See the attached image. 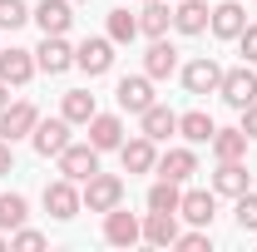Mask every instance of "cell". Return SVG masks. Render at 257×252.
<instances>
[{
  "label": "cell",
  "instance_id": "9",
  "mask_svg": "<svg viewBox=\"0 0 257 252\" xmlns=\"http://www.w3.org/2000/svg\"><path fill=\"white\" fill-rule=\"evenodd\" d=\"M119 158H124V173H154V168H159V149H154L149 134L124 139V144H119Z\"/></svg>",
  "mask_w": 257,
  "mask_h": 252
},
{
  "label": "cell",
  "instance_id": "6",
  "mask_svg": "<svg viewBox=\"0 0 257 252\" xmlns=\"http://www.w3.org/2000/svg\"><path fill=\"white\" fill-rule=\"evenodd\" d=\"M139 237H144V222L134 218V213H124V203L104 213V242H114V247H134Z\"/></svg>",
  "mask_w": 257,
  "mask_h": 252
},
{
  "label": "cell",
  "instance_id": "12",
  "mask_svg": "<svg viewBox=\"0 0 257 252\" xmlns=\"http://www.w3.org/2000/svg\"><path fill=\"white\" fill-rule=\"evenodd\" d=\"M35 64H40L45 74H64V69L74 64L69 40H64V35H45V40H40V50H35Z\"/></svg>",
  "mask_w": 257,
  "mask_h": 252
},
{
  "label": "cell",
  "instance_id": "25",
  "mask_svg": "<svg viewBox=\"0 0 257 252\" xmlns=\"http://www.w3.org/2000/svg\"><path fill=\"white\" fill-rule=\"evenodd\" d=\"M213 119L203 114V109H188V114H178V134L188 139V144H213Z\"/></svg>",
  "mask_w": 257,
  "mask_h": 252
},
{
  "label": "cell",
  "instance_id": "7",
  "mask_svg": "<svg viewBox=\"0 0 257 252\" xmlns=\"http://www.w3.org/2000/svg\"><path fill=\"white\" fill-rule=\"evenodd\" d=\"M60 173L74 178V183L94 178V173H99V149H94V144H69V149L60 154Z\"/></svg>",
  "mask_w": 257,
  "mask_h": 252
},
{
  "label": "cell",
  "instance_id": "22",
  "mask_svg": "<svg viewBox=\"0 0 257 252\" xmlns=\"http://www.w3.org/2000/svg\"><path fill=\"white\" fill-rule=\"evenodd\" d=\"M193 173H198V154H193V149H168V154L159 158V178L183 183V178H193Z\"/></svg>",
  "mask_w": 257,
  "mask_h": 252
},
{
  "label": "cell",
  "instance_id": "37",
  "mask_svg": "<svg viewBox=\"0 0 257 252\" xmlns=\"http://www.w3.org/2000/svg\"><path fill=\"white\" fill-rule=\"evenodd\" d=\"M10 168H15V154H10V144H5V139H0V178H5V173H10Z\"/></svg>",
  "mask_w": 257,
  "mask_h": 252
},
{
  "label": "cell",
  "instance_id": "20",
  "mask_svg": "<svg viewBox=\"0 0 257 252\" xmlns=\"http://www.w3.org/2000/svg\"><path fill=\"white\" fill-rule=\"evenodd\" d=\"M213 193H223V198L247 193V168H242V158H227V163H218V173H213Z\"/></svg>",
  "mask_w": 257,
  "mask_h": 252
},
{
  "label": "cell",
  "instance_id": "40",
  "mask_svg": "<svg viewBox=\"0 0 257 252\" xmlns=\"http://www.w3.org/2000/svg\"><path fill=\"white\" fill-rule=\"evenodd\" d=\"M139 5H149V0H139Z\"/></svg>",
  "mask_w": 257,
  "mask_h": 252
},
{
  "label": "cell",
  "instance_id": "8",
  "mask_svg": "<svg viewBox=\"0 0 257 252\" xmlns=\"http://www.w3.org/2000/svg\"><path fill=\"white\" fill-rule=\"evenodd\" d=\"M218 84H223V64L218 60H193V64H183V89L188 94H218Z\"/></svg>",
  "mask_w": 257,
  "mask_h": 252
},
{
  "label": "cell",
  "instance_id": "10",
  "mask_svg": "<svg viewBox=\"0 0 257 252\" xmlns=\"http://www.w3.org/2000/svg\"><path fill=\"white\" fill-rule=\"evenodd\" d=\"M74 64H79L89 79L109 74V64H114V40H109V35H104V40H84V45L74 50Z\"/></svg>",
  "mask_w": 257,
  "mask_h": 252
},
{
  "label": "cell",
  "instance_id": "36",
  "mask_svg": "<svg viewBox=\"0 0 257 252\" xmlns=\"http://www.w3.org/2000/svg\"><path fill=\"white\" fill-rule=\"evenodd\" d=\"M237 114H242V134H247V139H257V99L247 104V109H237Z\"/></svg>",
  "mask_w": 257,
  "mask_h": 252
},
{
  "label": "cell",
  "instance_id": "19",
  "mask_svg": "<svg viewBox=\"0 0 257 252\" xmlns=\"http://www.w3.org/2000/svg\"><path fill=\"white\" fill-rule=\"evenodd\" d=\"M208 15H213V10H208L203 0H178L173 30H178V35H203V30H208Z\"/></svg>",
  "mask_w": 257,
  "mask_h": 252
},
{
  "label": "cell",
  "instance_id": "24",
  "mask_svg": "<svg viewBox=\"0 0 257 252\" xmlns=\"http://www.w3.org/2000/svg\"><path fill=\"white\" fill-rule=\"evenodd\" d=\"M168 25H173V10H168V5H159V0H149V5H144V15H139V35L163 40V35H168Z\"/></svg>",
  "mask_w": 257,
  "mask_h": 252
},
{
  "label": "cell",
  "instance_id": "29",
  "mask_svg": "<svg viewBox=\"0 0 257 252\" xmlns=\"http://www.w3.org/2000/svg\"><path fill=\"white\" fill-rule=\"evenodd\" d=\"M178 203H183V193H178L173 178H159V183L149 188V208H154V213H178Z\"/></svg>",
  "mask_w": 257,
  "mask_h": 252
},
{
  "label": "cell",
  "instance_id": "27",
  "mask_svg": "<svg viewBox=\"0 0 257 252\" xmlns=\"http://www.w3.org/2000/svg\"><path fill=\"white\" fill-rule=\"evenodd\" d=\"M213 154H218V163L242 158L247 154V134H242V129H213Z\"/></svg>",
  "mask_w": 257,
  "mask_h": 252
},
{
  "label": "cell",
  "instance_id": "39",
  "mask_svg": "<svg viewBox=\"0 0 257 252\" xmlns=\"http://www.w3.org/2000/svg\"><path fill=\"white\" fill-rule=\"evenodd\" d=\"M5 247H10V237H5V232H0V252H5Z\"/></svg>",
  "mask_w": 257,
  "mask_h": 252
},
{
  "label": "cell",
  "instance_id": "21",
  "mask_svg": "<svg viewBox=\"0 0 257 252\" xmlns=\"http://www.w3.org/2000/svg\"><path fill=\"white\" fill-rule=\"evenodd\" d=\"M173 69H178V50H173L168 40H154L149 55H144V74H149V79H168Z\"/></svg>",
  "mask_w": 257,
  "mask_h": 252
},
{
  "label": "cell",
  "instance_id": "14",
  "mask_svg": "<svg viewBox=\"0 0 257 252\" xmlns=\"http://www.w3.org/2000/svg\"><path fill=\"white\" fill-rule=\"evenodd\" d=\"M247 25V10L237 5V0H223V5H213V15H208V30L218 35V40H237Z\"/></svg>",
  "mask_w": 257,
  "mask_h": 252
},
{
  "label": "cell",
  "instance_id": "18",
  "mask_svg": "<svg viewBox=\"0 0 257 252\" xmlns=\"http://www.w3.org/2000/svg\"><path fill=\"white\" fill-rule=\"evenodd\" d=\"M144 242L173 247V242H178V213H154V208H149V218H144Z\"/></svg>",
  "mask_w": 257,
  "mask_h": 252
},
{
  "label": "cell",
  "instance_id": "34",
  "mask_svg": "<svg viewBox=\"0 0 257 252\" xmlns=\"http://www.w3.org/2000/svg\"><path fill=\"white\" fill-rule=\"evenodd\" d=\"M15 247L40 252V247H45V232H35V227H15Z\"/></svg>",
  "mask_w": 257,
  "mask_h": 252
},
{
  "label": "cell",
  "instance_id": "11",
  "mask_svg": "<svg viewBox=\"0 0 257 252\" xmlns=\"http://www.w3.org/2000/svg\"><path fill=\"white\" fill-rule=\"evenodd\" d=\"M114 99H119V109H128V114H144L154 104V79L149 74H128V79H119Z\"/></svg>",
  "mask_w": 257,
  "mask_h": 252
},
{
  "label": "cell",
  "instance_id": "31",
  "mask_svg": "<svg viewBox=\"0 0 257 252\" xmlns=\"http://www.w3.org/2000/svg\"><path fill=\"white\" fill-rule=\"evenodd\" d=\"M25 20H30L25 0H0V30H20Z\"/></svg>",
  "mask_w": 257,
  "mask_h": 252
},
{
  "label": "cell",
  "instance_id": "35",
  "mask_svg": "<svg viewBox=\"0 0 257 252\" xmlns=\"http://www.w3.org/2000/svg\"><path fill=\"white\" fill-rule=\"evenodd\" d=\"M237 45H242V60H247V64H257V25H242Z\"/></svg>",
  "mask_w": 257,
  "mask_h": 252
},
{
  "label": "cell",
  "instance_id": "26",
  "mask_svg": "<svg viewBox=\"0 0 257 252\" xmlns=\"http://www.w3.org/2000/svg\"><path fill=\"white\" fill-rule=\"evenodd\" d=\"M60 114L69 119V124H89V119L99 114V104H94V94H89V89H69V94H64V109H60Z\"/></svg>",
  "mask_w": 257,
  "mask_h": 252
},
{
  "label": "cell",
  "instance_id": "30",
  "mask_svg": "<svg viewBox=\"0 0 257 252\" xmlns=\"http://www.w3.org/2000/svg\"><path fill=\"white\" fill-rule=\"evenodd\" d=\"M134 35H139V15H128L124 5L109 10V40H114V45H128Z\"/></svg>",
  "mask_w": 257,
  "mask_h": 252
},
{
  "label": "cell",
  "instance_id": "5",
  "mask_svg": "<svg viewBox=\"0 0 257 252\" xmlns=\"http://www.w3.org/2000/svg\"><path fill=\"white\" fill-rule=\"evenodd\" d=\"M30 144H35V154L40 158H60L64 149H69V119H40L35 124V134H30Z\"/></svg>",
  "mask_w": 257,
  "mask_h": 252
},
{
  "label": "cell",
  "instance_id": "23",
  "mask_svg": "<svg viewBox=\"0 0 257 252\" xmlns=\"http://www.w3.org/2000/svg\"><path fill=\"white\" fill-rule=\"evenodd\" d=\"M139 124H144V134L159 144V139H168V134H178V114L163 109V104H149V109L139 114Z\"/></svg>",
  "mask_w": 257,
  "mask_h": 252
},
{
  "label": "cell",
  "instance_id": "15",
  "mask_svg": "<svg viewBox=\"0 0 257 252\" xmlns=\"http://www.w3.org/2000/svg\"><path fill=\"white\" fill-rule=\"evenodd\" d=\"M30 20H35L45 35H64L69 25H74V15H69V0H40V5L30 10Z\"/></svg>",
  "mask_w": 257,
  "mask_h": 252
},
{
  "label": "cell",
  "instance_id": "16",
  "mask_svg": "<svg viewBox=\"0 0 257 252\" xmlns=\"http://www.w3.org/2000/svg\"><path fill=\"white\" fill-rule=\"evenodd\" d=\"M89 144H94L99 154L119 149V144H124V119H119V114H94V119H89Z\"/></svg>",
  "mask_w": 257,
  "mask_h": 252
},
{
  "label": "cell",
  "instance_id": "17",
  "mask_svg": "<svg viewBox=\"0 0 257 252\" xmlns=\"http://www.w3.org/2000/svg\"><path fill=\"white\" fill-rule=\"evenodd\" d=\"M178 213H183V218H188L193 227H208V222H213V213H218V193H208V188H193V193H183Z\"/></svg>",
  "mask_w": 257,
  "mask_h": 252
},
{
  "label": "cell",
  "instance_id": "13",
  "mask_svg": "<svg viewBox=\"0 0 257 252\" xmlns=\"http://www.w3.org/2000/svg\"><path fill=\"white\" fill-rule=\"evenodd\" d=\"M35 69H40V64H35V50H15V45L0 50V79H5V84H30Z\"/></svg>",
  "mask_w": 257,
  "mask_h": 252
},
{
  "label": "cell",
  "instance_id": "3",
  "mask_svg": "<svg viewBox=\"0 0 257 252\" xmlns=\"http://www.w3.org/2000/svg\"><path fill=\"white\" fill-rule=\"evenodd\" d=\"M84 208V198H79V188H74V178H55V183H45V213L50 218H60V222H69L74 213Z\"/></svg>",
  "mask_w": 257,
  "mask_h": 252
},
{
  "label": "cell",
  "instance_id": "4",
  "mask_svg": "<svg viewBox=\"0 0 257 252\" xmlns=\"http://www.w3.org/2000/svg\"><path fill=\"white\" fill-rule=\"evenodd\" d=\"M218 94H223L232 109H247V104L257 99V74H252V64L223 69V84H218Z\"/></svg>",
  "mask_w": 257,
  "mask_h": 252
},
{
  "label": "cell",
  "instance_id": "1",
  "mask_svg": "<svg viewBox=\"0 0 257 252\" xmlns=\"http://www.w3.org/2000/svg\"><path fill=\"white\" fill-rule=\"evenodd\" d=\"M79 198H84L89 213H109V208L124 203V178H119V173H94V178H84Z\"/></svg>",
  "mask_w": 257,
  "mask_h": 252
},
{
  "label": "cell",
  "instance_id": "38",
  "mask_svg": "<svg viewBox=\"0 0 257 252\" xmlns=\"http://www.w3.org/2000/svg\"><path fill=\"white\" fill-rule=\"evenodd\" d=\"M5 104H10V84L0 79V109H5Z\"/></svg>",
  "mask_w": 257,
  "mask_h": 252
},
{
  "label": "cell",
  "instance_id": "32",
  "mask_svg": "<svg viewBox=\"0 0 257 252\" xmlns=\"http://www.w3.org/2000/svg\"><path fill=\"white\" fill-rule=\"evenodd\" d=\"M237 227L242 232H257V193H237Z\"/></svg>",
  "mask_w": 257,
  "mask_h": 252
},
{
  "label": "cell",
  "instance_id": "28",
  "mask_svg": "<svg viewBox=\"0 0 257 252\" xmlns=\"http://www.w3.org/2000/svg\"><path fill=\"white\" fill-rule=\"evenodd\" d=\"M25 218H30V203L20 193H0V227L15 232V227H25Z\"/></svg>",
  "mask_w": 257,
  "mask_h": 252
},
{
  "label": "cell",
  "instance_id": "33",
  "mask_svg": "<svg viewBox=\"0 0 257 252\" xmlns=\"http://www.w3.org/2000/svg\"><path fill=\"white\" fill-rule=\"evenodd\" d=\"M178 252H208L213 242H208V232H178V242H173Z\"/></svg>",
  "mask_w": 257,
  "mask_h": 252
},
{
  "label": "cell",
  "instance_id": "2",
  "mask_svg": "<svg viewBox=\"0 0 257 252\" xmlns=\"http://www.w3.org/2000/svg\"><path fill=\"white\" fill-rule=\"evenodd\" d=\"M35 124H40V109H35L30 99H15V104H5V109H0V139H5V144L30 139Z\"/></svg>",
  "mask_w": 257,
  "mask_h": 252
}]
</instances>
